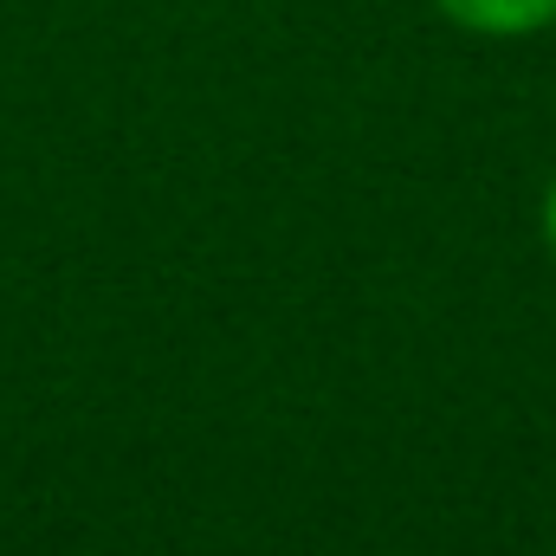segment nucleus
<instances>
[{"mask_svg": "<svg viewBox=\"0 0 556 556\" xmlns=\"http://www.w3.org/2000/svg\"><path fill=\"white\" fill-rule=\"evenodd\" d=\"M453 26L466 33H492V39H525L544 33L556 20V0H433Z\"/></svg>", "mask_w": 556, "mask_h": 556, "instance_id": "f257e3e1", "label": "nucleus"}, {"mask_svg": "<svg viewBox=\"0 0 556 556\" xmlns=\"http://www.w3.org/2000/svg\"><path fill=\"white\" fill-rule=\"evenodd\" d=\"M544 240H551V253H556V181H551V194H544Z\"/></svg>", "mask_w": 556, "mask_h": 556, "instance_id": "f03ea898", "label": "nucleus"}]
</instances>
